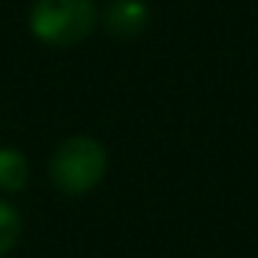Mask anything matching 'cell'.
<instances>
[{
    "instance_id": "2",
    "label": "cell",
    "mask_w": 258,
    "mask_h": 258,
    "mask_svg": "<svg viewBox=\"0 0 258 258\" xmlns=\"http://www.w3.org/2000/svg\"><path fill=\"white\" fill-rule=\"evenodd\" d=\"M106 147L92 136H70L50 158V178L64 195H86L106 175Z\"/></svg>"
},
{
    "instance_id": "1",
    "label": "cell",
    "mask_w": 258,
    "mask_h": 258,
    "mask_svg": "<svg viewBox=\"0 0 258 258\" xmlns=\"http://www.w3.org/2000/svg\"><path fill=\"white\" fill-rule=\"evenodd\" d=\"M97 9L92 0H34L31 34L50 47H75L92 34Z\"/></svg>"
},
{
    "instance_id": "4",
    "label": "cell",
    "mask_w": 258,
    "mask_h": 258,
    "mask_svg": "<svg viewBox=\"0 0 258 258\" xmlns=\"http://www.w3.org/2000/svg\"><path fill=\"white\" fill-rule=\"evenodd\" d=\"M28 183V161L14 147H0V189L20 191Z\"/></svg>"
},
{
    "instance_id": "5",
    "label": "cell",
    "mask_w": 258,
    "mask_h": 258,
    "mask_svg": "<svg viewBox=\"0 0 258 258\" xmlns=\"http://www.w3.org/2000/svg\"><path fill=\"white\" fill-rule=\"evenodd\" d=\"M20 233H23V219H20L17 208L12 203L0 200V255H6L17 244Z\"/></svg>"
},
{
    "instance_id": "3",
    "label": "cell",
    "mask_w": 258,
    "mask_h": 258,
    "mask_svg": "<svg viewBox=\"0 0 258 258\" xmlns=\"http://www.w3.org/2000/svg\"><path fill=\"white\" fill-rule=\"evenodd\" d=\"M106 31L117 39H134L150 23V9L142 0H108L103 12Z\"/></svg>"
}]
</instances>
